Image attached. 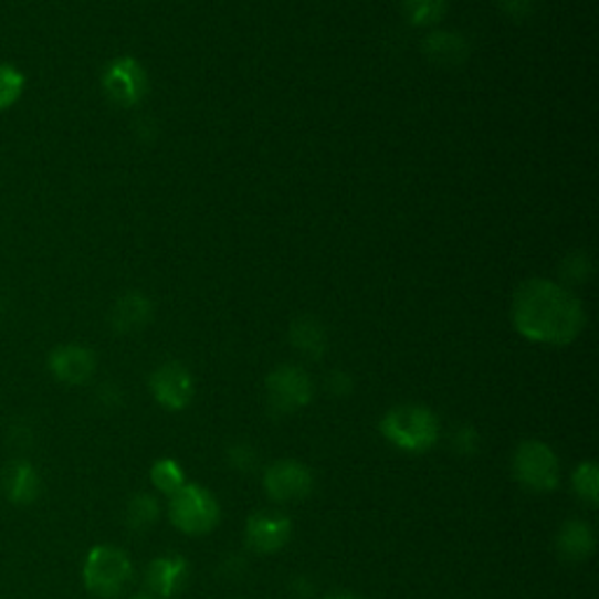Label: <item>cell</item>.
I'll use <instances>...</instances> for the list:
<instances>
[{
    "mask_svg": "<svg viewBox=\"0 0 599 599\" xmlns=\"http://www.w3.org/2000/svg\"><path fill=\"white\" fill-rule=\"evenodd\" d=\"M150 318V303L141 295H127L113 309L115 330H138Z\"/></svg>",
    "mask_w": 599,
    "mask_h": 599,
    "instance_id": "9a60e30c",
    "label": "cell"
},
{
    "mask_svg": "<svg viewBox=\"0 0 599 599\" xmlns=\"http://www.w3.org/2000/svg\"><path fill=\"white\" fill-rule=\"evenodd\" d=\"M270 408L279 414H291L297 408H305L312 398V382L305 370L295 366H284L267 379Z\"/></svg>",
    "mask_w": 599,
    "mask_h": 599,
    "instance_id": "8992f818",
    "label": "cell"
},
{
    "mask_svg": "<svg viewBox=\"0 0 599 599\" xmlns=\"http://www.w3.org/2000/svg\"><path fill=\"white\" fill-rule=\"evenodd\" d=\"M291 335H293V345L312 358H318L326 349V337H324L322 326L300 322L293 326Z\"/></svg>",
    "mask_w": 599,
    "mask_h": 599,
    "instance_id": "d6986e66",
    "label": "cell"
},
{
    "mask_svg": "<svg viewBox=\"0 0 599 599\" xmlns=\"http://www.w3.org/2000/svg\"><path fill=\"white\" fill-rule=\"evenodd\" d=\"M230 462H232V466L237 471H251L253 464H255V452L249 445L239 443V445H234L230 450Z\"/></svg>",
    "mask_w": 599,
    "mask_h": 599,
    "instance_id": "7402d4cb",
    "label": "cell"
},
{
    "mask_svg": "<svg viewBox=\"0 0 599 599\" xmlns=\"http://www.w3.org/2000/svg\"><path fill=\"white\" fill-rule=\"evenodd\" d=\"M595 550V534L588 523L569 521L557 534V553L567 563H584Z\"/></svg>",
    "mask_w": 599,
    "mask_h": 599,
    "instance_id": "4fadbf2b",
    "label": "cell"
},
{
    "mask_svg": "<svg viewBox=\"0 0 599 599\" xmlns=\"http://www.w3.org/2000/svg\"><path fill=\"white\" fill-rule=\"evenodd\" d=\"M159 504L150 494H136L127 506V525L132 529H148L157 523Z\"/></svg>",
    "mask_w": 599,
    "mask_h": 599,
    "instance_id": "2e32d148",
    "label": "cell"
},
{
    "mask_svg": "<svg viewBox=\"0 0 599 599\" xmlns=\"http://www.w3.org/2000/svg\"><path fill=\"white\" fill-rule=\"evenodd\" d=\"M454 445H456V450H459V452H464V454L475 452V448H477L475 431H473V429H462V431H459V433H456V441H454Z\"/></svg>",
    "mask_w": 599,
    "mask_h": 599,
    "instance_id": "603a6c76",
    "label": "cell"
},
{
    "mask_svg": "<svg viewBox=\"0 0 599 599\" xmlns=\"http://www.w3.org/2000/svg\"><path fill=\"white\" fill-rule=\"evenodd\" d=\"M24 87L27 77L22 71L10 64H0V111L14 106L22 98Z\"/></svg>",
    "mask_w": 599,
    "mask_h": 599,
    "instance_id": "ac0fdd59",
    "label": "cell"
},
{
    "mask_svg": "<svg viewBox=\"0 0 599 599\" xmlns=\"http://www.w3.org/2000/svg\"><path fill=\"white\" fill-rule=\"evenodd\" d=\"M265 490L276 504L300 502L312 492V473L305 464L284 459L265 471Z\"/></svg>",
    "mask_w": 599,
    "mask_h": 599,
    "instance_id": "52a82bcc",
    "label": "cell"
},
{
    "mask_svg": "<svg viewBox=\"0 0 599 599\" xmlns=\"http://www.w3.org/2000/svg\"><path fill=\"white\" fill-rule=\"evenodd\" d=\"M571 485H574V492L578 494V498H584V502L590 508L597 506V498H599V471H597V464H592V462L578 464L576 471H574V477H571Z\"/></svg>",
    "mask_w": 599,
    "mask_h": 599,
    "instance_id": "e0dca14e",
    "label": "cell"
},
{
    "mask_svg": "<svg viewBox=\"0 0 599 599\" xmlns=\"http://www.w3.org/2000/svg\"><path fill=\"white\" fill-rule=\"evenodd\" d=\"M3 487L10 502L24 506L35 502V496L40 494V477L29 462H14L6 469Z\"/></svg>",
    "mask_w": 599,
    "mask_h": 599,
    "instance_id": "5bb4252c",
    "label": "cell"
},
{
    "mask_svg": "<svg viewBox=\"0 0 599 599\" xmlns=\"http://www.w3.org/2000/svg\"><path fill=\"white\" fill-rule=\"evenodd\" d=\"M169 517L176 529L190 536H199L211 532L218 525L221 508H218V502L211 492L186 483L176 494H171Z\"/></svg>",
    "mask_w": 599,
    "mask_h": 599,
    "instance_id": "3957f363",
    "label": "cell"
},
{
    "mask_svg": "<svg viewBox=\"0 0 599 599\" xmlns=\"http://www.w3.org/2000/svg\"><path fill=\"white\" fill-rule=\"evenodd\" d=\"M291 521L284 513L276 511H258L246 523V544L255 553H276L282 550L291 538Z\"/></svg>",
    "mask_w": 599,
    "mask_h": 599,
    "instance_id": "ba28073f",
    "label": "cell"
},
{
    "mask_svg": "<svg viewBox=\"0 0 599 599\" xmlns=\"http://www.w3.org/2000/svg\"><path fill=\"white\" fill-rule=\"evenodd\" d=\"M188 578V563L181 555L157 557L146 569V592L153 599H165L183 588Z\"/></svg>",
    "mask_w": 599,
    "mask_h": 599,
    "instance_id": "7c38bea8",
    "label": "cell"
},
{
    "mask_svg": "<svg viewBox=\"0 0 599 599\" xmlns=\"http://www.w3.org/2000/svg\"><path fill=\"white\" fill-rule=\"evenodd\" d=\"M104 90L115 104L134 106L146 94V73L134 59H117L104 73Z\"/></svg>",
    "mask_w": 599,
    "mask_h": 599,
    "instance_id": "9c48e42d",
    "label": "cell"
},
{
    "mask_svg": "<svg viewBox=\"0 0 599 599\" xmlns=\"http://www.w3.org/2000/svg\"><path fill=\"white\" fill-rule=\"evenodd\" d=\"M85 586L92 595L113 599L132 581L129 557L113 546H96L85 563Z\"/></svg>",
    "mask_w": 599,
    "mask_h": 599,
    "instance_id": "277c9868",
    "label": "cell"
},
{
    "mask_svg": "<svg viewBox=\"0 0 599 599\" xmlns=\"http://www.w3.org/2000/svg\"><path fill=\"white\" fill-rule=\"evenodd\" d=\"M326 599H358V597L351 595V592H333V595H328Z\"/></svg>",
    "mask_w": 599,
    "mask_h": 599,
    "instance_id": "cb8c5ba5",
    "label": "cell"
},
{
    "mask_svg": "<svg viewBox=\"0 0 599 599\" xmlns=\"http://www.w3.org/2000/svg\"><path fill=\"white\" fill-rule=\"evenodd\" d=\"M150 389L159 406L167 410H183L192 398V377L183 366L167 364L153 375Z\"/></svg>",
    "mask_w": 599,
    "mask_h": 599,
    "instance_id": "30bf717a",
    "label": "cell"
},
{
    "mask_svg": "<svg viewBox=\"0 0 599 599\" xmlns=\"http://www.w3.org/2000/svg\"><path fill=\"white\" fill-rule=\"evenodd\" d=\"M513 473L532 492H553L560 483V462L546 443L527 441L515 450Z\"/></svg>",
    "mask_w": 599,
    "mask_h": 599,
    "instance_id": "5b68a950",
    "label": "cell"
},
{
    "mask_svg": "<svg viewBox=\"0 0 599 599\" xmlns=\"http://www.w3.org/2000/svg\"><path fill=\"white\" fill-rule=\"evenodd\" d=\"M515 326L534 343L567 345L584 330V307L550 282H527L515 295Z\"/></svg>",
    "mask_w": 599,
    "mask_h": 599,
    "instance_id": "6da1fadb",
    "label": "cell"
},
{
    "mask_svg": "<svg viewBox=\"0 0 599 599\" xmlns=\"http://www.w3.org/2000/svg\"><path fill=\"white\" fill-rule=\"evenodd\" d=\"M48 364L59 382L85 385L96 370V356L87 347L64 345V347H56L50 354Z\"/></svg>",
    "mask_w": 599,
    "mask_h": 599,
    "instance_id": "8fae6325",
    "label": "cell"
},
{
    "mask_svg": "<svg viewBox=\"0 0 599 599\" xmlns=\"http://www.w3.org/2000/svg\"><path fill=\"white\" fill-rule=\"evenodd\" d=\"M382 433L391 445L406 452H427L435 445L441 427L429 408L398 406L382 419Z\"/></svg>",
    "mask_w": 599,
    "mask_h": 599,
    "instance_id": "7a4b0ae2",
    "label": "cell"
},
{
    "mask_svg": "<svg viewBox=\"0 0 599 599\" xmlns=\"http://www.w3.org/2000/svg\"><path fill=\"white\" fill-rule=\"evenodd\" d=\"M445 0H406L408 14L414 24H433L443 14Z\"/></svg>",
    "mask_w": 599,
    "mask_h": 599,
    "instance_id": "44dd1931",
    "label": "cell"
},
{
    "mask_svg": "<svg viewBox=\"0 0 599 599\" xmlns=\"http://www.w3.org/2000/svg\"><path fill=\"white\" fill-rule=\"evenodd\" d=\"M150 481L159 492H165V494L171 496L186 485V475H183L181 466L174 462V459H162V462H157L153 466Z\"/></svg>",
    "mask_w": 599,
    "mask_h": 599,
    "instance_id": "ffe728a7",
    "label": "cell"
}]
</instances>
